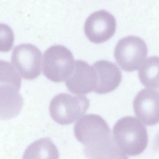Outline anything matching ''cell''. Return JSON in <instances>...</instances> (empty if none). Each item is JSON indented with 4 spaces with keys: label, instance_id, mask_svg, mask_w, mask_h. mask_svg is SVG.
<instances>
[{
    "label": "cell",
    "instance_id": "cell-14",
    "mask_svg": "<svg viewBox=\"0 0 159 159\" xmlns=\"http://www.w3.org/2000/svg\"><path fill=\"white\" fill-rule=\"evenodd\" d=\"M10 85L20 89L21 79L13 66L7 62L0 60V85Z\"/></svg>",
    "mask_w": 159,
    "mask_h": 159
},
{
    "label": "cell",
    "instance_id": "cell-2",
    "mask_svg": "<svg viewBox=\"0 0 159 159\" xmlns=\"http://www.w3.org/2000/svg\"><path fill=\"white\" fill-rule=\"evenodd\" d=\"M113 133L118 147L126 157L138 156L147 147L146 128L134 117H124L118 120L114 125Z\"/></svg>",
    "mask_w": 159,
    "mask_h": 159
},
{
    "label": "cell",
    "instance_id": "cell-5",
    "mask_svg": "<svg viewBox=\"0 0 159 159\" xmlns=\"http://www.w3.org/2000/svg\"><path fill=\"white\" fill-rule=\"evenodd\" d=\"M148 47L143 40L134 35L120 39L115 48V59L123 71H135L144 61L148 55Z\"/></svg>",
    "mask_w": 159,
    "mask_h": 159
},
{
    "label": "cell",
    "instance_id": "cell-12",
    "mask_svg": "<svg viewBox=\"0 0 159 159\" xmlns=\"http://www.w3.org/2000/svg\"><path fill=\"white\" fill-rule=\"evenodd\" d=\"M58 150L51 139L42 138L29 146L25 150L23 158L58 159Z\"/></svg>",
    "mask_w": 159,
    "mask_h": 159
},
{
    "label": "cell",
    "instance_id": "cell-15",
    "mask_svg": "<svg viewBox=\"0 0 159 159\" xmlns=\"http://www.w3.org/2000/svg\"><path fill=\"white\" fill-rule=\"evenodd\" d=\"M14 34L8 25L0 23V52L10 51L13 45Z\"/></svg>",
    "mask_w": 159,
    "mask_h": 159
},
{
    "label": "cell",
    "instance_id": "cell-9",
    "mask_svg": "<svg viewBox=\"0 0 159 159\" xmlns=\"http://www.w3.org/2000/svg\"><path fill=\"white\" fill-rule=\"evenodd\" d=\"M133 108L136 116L145 125L159 123V92L152 89L141 90L134 98Z\"/></svg>",
    "mask_w": 159,
    "mask_h": 159
},
{
    "label": "cell",
    "instance_id": "cell-10",
    "mask_svg": "<svg viewBox=\"0 0 159 159\" xmlns=\"http://www.w3.org/2000/svg\"><path fill=\"white\" fill-rule=\"evenodd\" d=\"M97 77V87L94 92L104 94L112 92L119 86L122 74L116 64L107 60L98 61L93 64Z\"/></svg>",
    "mask_w": 159,
    "mask_h": 159
},
{
    "label": "cell",
    "instance_id": "cell-7",
    "mask_svg": "<svg viewBox=\"0 0 159 159\" xmlns=\"http://www.w3.org/2000/svg\"><path fill=\"white\" fill-rule=\"evenodd\" d=\"M116 21L108 11L101 10L90 15L84 25L86 37L90 42L99 44L108 41L115 34Z\"/></svg>",
    "mask_w": 159,
    "mask_h": 159
},
{
    "label": "cell",
    "instance_id": "cell-6",
    "mask_svg": "<svg viewBox=\"0 0 159 159\" xmlns=\"http://www.w3.org/2000/svg\"><path fill=\"white\" fill-rule=\"evenodd\" d=\"M11 59L23 79L33 80L41 74L42 53L35 46L31 44L17 46L13 50Z\"/></svg>",
    "mask_w": 159,
    "mask_h": 159
},
{
    "label": "cell",
    "instance_id": "cell-13",
    "mask_svg": "<svg viewBox=\"0 0 159 159\" xmlns=\"http://www.w3.org/2000/svg\"><path fill=\"white\" fill-rule=\"evenodd\" d=\"M141 83L146 87L159 88V57H149L143 62L138 71Z\"/></svg>",
    "mask_w": 159,
    "mask_h": 159
},
{
    "label": "cell",
    "instance_id": "cell-1",
    "mask_svg": "<svg viewBox=\"0 0 159 159\" xmlns=\"http://www.w3.org/2000/svg\"><path fill=\"white\" fill-rule=\"evenodd\" d=\"M75 138L84 145L88 158H128L118 147L106 121L98 115L81 117L74 129Z\"/></svg>",
    "mask_w": 159,
    "mask_h": 159
},
{
    "label": "cell",
    "instance_id": "cell-11",
    "mask_svg": "<svg viewBox=\"0 0 159 159\" xmlns=\"http://www.w3.org/2000/svg\"><path fill=\"white\" fill-rule=\"evenodd\" d=\"M20 90L10 85H0V119L7 120L17 116L24 101Z\"/></svg>",
    "mask_w": 159,
    "mask_h": 159
},
{
    "label": "cell",
    "instance_id": "cell-4",
    "mask_svg": "<svg viewBox=\"0 0 159 159\" xmlns=\"http://www.w3.org/2000/svg\"><path fill=\"white\" fill-rule=\"evenodd\" d=\"M75 62L70 49L60 45L52 46L44 53L43 72L52 82H64L71 74Z\"/></svg>",
    "mask_w": 159,
    "mask_h": 159
},
{
    "label": "cell",
    "instance_id": "cell-3",
    "mask_svg": "<svg viewBox=\"0 0 159 159\" xmlns=\"http://www.w3.org/2000/svg\"><path fill=\"white\" fill-rule=\"evenodd\" d=\"M89 105V100L85 96L60 93L51 100L49 113L52 119L58 124L70 125L83 116Z\"/></svg>",
    "mask_w": 159,
    "mask_h": 159
},
{
    "label": "cell",
    "instance_id": "cell-8",
    "mask_svg": "<svg viewBox=\"0 0 159 159\" xmlns=\"http://www.w3.org/2000/svg\"><path fill=\"white\" fill-rule=\"evenodd\" d=\"M97 84V74L93 67L84 61H75L72 72L66 81L69 91L74 94L85 95L94 91Z\"/></svg>",
    "mask_w": 159,
    "mask_h": 159
}]
</instances>
